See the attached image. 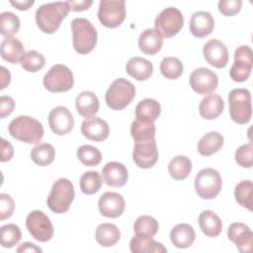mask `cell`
Wrapping results in <instances>:
<instances>
[{
    "label": "cell",
    "instance_id": "e0dca14e",
    "mask_svg": "<svg viewBox=\"0 0 253 253\" xmlns=\"http://www.w3.org/2000/svg\"><path fill=\"white\" fill-rule=\"evenodd\" d=\"M227 237L242 253L252 252L253 233L249 226L241 222H233L227 230Z\"/></svg>",
    "mask_w": 253,
    "mask_h": 253
},
{
    "label": "cell",
    "instance_id": "3957f363",
    "mask_svg": "<svg viewBox=\"0 0 253 253\" xmlns=\"http://www.w3.org/2000/svg\"><path fill=\"white\" fill-rule=\"evenodd\" d=\"M72 43L80 54L91 52L97 44V31L93 24L85 18H75L71 22Z\"/></svg>",
    "mask_w": 253,
    "mask_h": 253
},
{
    "label": "cell",
    "instance_id": "f5cc1de1",
    "mask_svg": "<svg viewBox=\"0 0 253 253\" xmlns=\"http://www.w3.org/2000/svg\"><path fill=\"white\" fill-rule=\"evenodd\" d=\"M34 0H25V1H10V4L13 5L18 10L24 11L30 9L34 5Z\"/></svg>",
    "mask_w": 253,
    "mask_h": 253
},
{
    "label": "cell",
    "instance_id": "ee69618b",
    "mask_svg": "<svg viewBox=\"0 0 253 253\" xmlns=\"http://www.w3.org/2000/svg\"><path fill=\"white\" fill-rule=\"evenodd\" d=\"M235 161L243 168H251L253 164V145L246 143L239 146L235 151Z\"/></svg>",
    "mask_w": 253,
    "mask_h": 253
},
{
    "label": "cell",
    "instance_id": "603a6c76",
    "mask_svg": "<svg viewBox=\"0 0 253 253\" xmlns=\"http://www.w3.org/2000/svg\"><path fill=\"white\" fill-rule=\"evenodd\" d=\"M126 73L138 81H144L148 79L153 73L152 63L142 57H131L126 65Z\"/></svg>",
    "mask_w": 253,
    "mask_h": 253
},
{
    "label": "cell",
    "instance_id": "681fc988",
    "mask_svg": "<svg viewBox=\"0 0 253 253\" xmlns=\"http://www.w3.org/2000/svg\"><path fill=\"white\" fill-rule=\"evenodd\" d=\"M14 154V149L12 144L7 141L6 139L2 138L1 140V162H5V161H9L12 159Z\"/></svg>",
    "mask_w": 253,
    "mask_h": 253
},
{
    "label": "cell",
    "instance_id": "e575fe53",
    "mask_svg": "<svg viewBox=\"0 0 253 253\" xmlns=\"http://www.w3.org/2000/svg\"><path fill=\"white\" fill-rule=\"evenodd\" d=\"M54 147L47 142H42L31 150V158L39 166L43 167L51 164L54 160Z\"/></svg>",
    "mask_w": 253,
    "mask_h": 253
},
{
    "label": "cell",
    "instance_id": "c3c4849f",
    "mask_svg": "<svg viewBox=\"0 0 253 253\" xmlns=\"http://www.w3.org/2000/svg\"><path fill=\"white\" fill-rule=\"evenodd\" d=\"M234 60H243L253 63V52L249 45H240L234 52Z\"/></svg>",
    "mask_w": 253,
    "mask_h": 253
},
{
    "label": "cell",
    "instance_id": "8992f818",
    "mask_svg": "<svg viewBox=\"0 0 253 253\" xmlns=\"http://www.w3.org/2000/svg\"><path fill=\"white\" fill-rule=\"evenodd\" d=\"M228 104L230 118L233 122L244 125L251 120V95L247 89L236 88L231 90L228 95Z\"/></svg>",
    "mask_w": 253,
    "mask_h": 253
},
{
    "label": "cell",
    "instance_id": "7a4b0ae2",
    "mask_svg": "<svg viewBox=\"0 0 253 253\" xmlns=\"http://www.w3.org/2000/svg\"><path fill=\"white\" fill-rule=\"evenodd\" d=\"M8 131L15 139L28 144H36L43 136L42 125L29 116H19L12 120L8 126Z\"/></svg>",
    "mask_w": 253,
    "mask_h": 253
},
{
    "label": "cell",
    "instance_id": "52a82bcc",
    "mask_svg": "<svg viewBox=\"0 0 253 253\" xmlns=\"http://www.w3.org/2000/svg\"><path fill=\"white\" fill-rule=\"evenodd\" d=\"M195 190L198 196L205 200L215 198L222 187L221 176L213 168L202 169L195 178Z\"/></svg>",
    "mask_w": 253,
    "mask_h": 253
},
{
    "label": "cell",
    "instance_id": "b9f144b4",
    "mask_svg": "<svg viewBox=\"0 0 253 253\" xmlns=\"http://www.w3.org/2000/svg\"><path fill=\"white\" fill-rule=\"evenodd\" d=\"M45 64L44 56L37 50H29L25 53L21 60L22 67L28 72H37Z\"/></svg>",
    "mask_w": 253,
    "mask_h": 253
},
{
    "label": "cell",
    "instance_id": "44dd1931",
    "mask_svg": "<svg viewBox=\"0 0 253 253\" xmlns=\"http://www.w3.org/2000/svg\"><path fill=\"white\" fill-rule=\"evenodd\" d=\"M224 109V102L217 94L207 95L199 105V113L206 120H214L221 115Z\"/></svg>",
    "mask_w": 253,
    "mask_h": 253
},
{
    "label": "cell",
    "instance_id": "1f68e13d",
    "mask_svg": "<svg viewBox=\"0 0 253 253\" xmlns=\"http://www.w3.org/2000/svg\"><path fill=\"white\" fill-rule=\"evenodd\" d=\"M135 117L138 120L155 122L161 113L160 104L154 99H143L135 107Z\"/></svg>",
    "mask_w": 253,
    "mask_h": 253
},
{
    "label": "cell",
    "instance_id": "83f0119b",
    "mask_svg": "<svg viewBox=\"0 0 253 253\" xmlns=\"http://www.w3.org/2000/svg\"><path fill=\"white\" fill-rule=\"evenodd\" d=\"M95 238L101 246L112 247L119 242L121 238V231L119 227L113 223H101L96 228Z\"/></svg>",
    "mask_w": 253,
    "mask_h": 253
},
{
    "label": "cell",
    "instance_id": "cb8c5ba5",
    "mask_svg": "<svg viewBox=\"0 0 253 253\" xmlns=\"http://www.w3.org/2000/svg\"><path fill=\"white\" fill-rule=\"evenodd\" d=\"M196 238V233L192 225L188 223H179L175 225L170 232L172 244L177 248L190 247Z\"/></svg>",
    "mask_w": 253,
    "mask_h": 253
},
{
    "label": "cell",
    "instance_id": "f35d334b",
    "mask_svg": "<svg viewBox=\"0 0 253 253\" xmlns=\"http://www.w3.org/2000/svg\"><path fill=\"white\" fill-rule=\"evenodd\" d=\"M20 29V20L12 12H3L0 15V33L6 38H11Z\"/></svg>",
    "mask_w": 253,
    "mask_h": 253
},
{
    "label": "cell",
    "instance_id": "4dcf8cb0",
    "mask_svg": "<svg viewBox=\"0 0 253 253\" xmlns=\"http://www.w3.org/2000/svg\"><path fill=\"white\" fill-rule=\"evenodd\" d=\"M224 138L217 131H210L203 135L198 143V151L203 156H211L216 153L223 145Z\"/></svg>",
    "mask_w": 253,
    "mask_h": 253
},
{
    "label": "cell",
    "instance_id": "9c48e42d",
    "mask_svg": "<svg viewBox=\"0 0 253 253\" xmlns=\"http://www.w3.org/2000/svg\"><path fill=\"white\" fill-rule=\"evenodd\" d=\"M74 84L71 70L63 64H54L43 77V86L50 92L60 93L69 91Z\"/></svg>",
    "mask_w": 253,
    "mask_h": 253
},
{
    "label": "cell",
    "instance_id": "60d3db41",
    "mask_svg": "<svg viewBox=\"0 0 253 253\" xmlns=\"http://www.w3.org/2000/svg\"><path fill=\"white\" fill-rule=\"evenodd\" d=\"M77 157L85 166H97L102 160L100 150L92 145H81L77 149Z\"/></svg>",
    "mask_w": 253,
    "mask_h": 253
},
{
    "label": "cell",
    "instance_id": "ffe728a7",
    "mask_svg": "<svg viewBox=\"0 0 253 253\" xmlns=\"http://www.w3.org/2000/svg\"><path fill=\"white\" fill-rule=\"evenodd\" d=\"M189 28L194 37L205 38L212 32L214 28V20L209 12L198 11L191 16Z\"/></svg>",
    "mask_w": 253,
    "mask_h": 253
},
{
    "label": "cell",
    "instance_id": "ba28073f",
    "mask_svg": "<svg viewBox=\"0 0 253 253\" xmlns=\"http://www.w3.org/2000/svg\"><path fill=\"white\" fill-rule=\"evenodd\" d=\"M184 25L182 12L174 7L163 9L155 18V31L162 38H172L177 35Z\"/></svg>",
    "mask_w": 253,
    "mask_h": 253
},
{
    "label": "cell",
    "instance_id": "f1b7e54d",
    "mask_svg": "<svg viewBox=\"0 0 253 253\" xmlns=\"http://www.w3.org/2000/svg\"><path fill=\"white\" fill-rule=\"evenodd\" d=\"M130 134L134 142H145L155 139V125L145 120H134L130 126Z\"/></svg>",
    "mask_w": 253,
    "mask_h": 253
},
{
    "label": "cell",
    "instance_id": "5b68a950",
    "mask_svg": "<svg viewBox=\"0 0 253 253\" xmlns=\"http://www.w3.org/2000/svg\"><path fill=\"white\" fill-rule=\"evenodd\" d=\"M134 96V85L125 78H118L114 80L108 88L105 95V100L109 108L120 111L128 106L133 100Z\"/></svg>",
    "mask_w": 253,
    "mask_h": 253
},
{
    "label": "cell",
    "instance_id": "8fae6325",
    "mask_svg": "<svg viewBox=\"0 0 253 253\" xmlns=\"http://www.w3.org/2000/svg\"><path fill=\"white\" fill-rule=\"evenodd\" d=\"M29 233L40 242L49 241L53 236V226L49 217L41 211H31L26 218Z\"/></svg>",
    "mask_w": 253,
    "mask_h": 253
},
{
    "label": "cell",
    "instance_id": "f907efd6",
    "mask_svg": "<svg viewBox=\"0 0 253 253\" xmlns=\"http://www.w3.org/2000/svg\"><path fill=\"white\" fill-rule=\"evenodd\" d=\"M70 7L71 10L73 11H84L89 9V7L93 4L92 0H79V1H73V0H68L66 1Z\"/></svg>",
    "mask_w": 253,
    "mask_h": 253
},
{
    "label": "cell",
    "instance_id": "30bf717a",
    "mask_svg": "<svg viewBox=\"0 0 253 253\" xmlns=\"http://www.w3.org/2000/svg\"><path fill=\"white\" fill-rule=\"evenodd\" d=\"M126 18L124 0H101L98 8V19L107 28L119 27Z\"/></svg>",
    "mask_w": 253,
    "mask_h": 253
},
{
    "label": "cell",
    "instance_id": "7bdbcfd3",
    "mask_svg": "<svg viewBox=\"0 0 253 253\" xmlns=\"http://www.w3.org/2000/svg\"><path fill=\"white\" fill-rule=\"evenodd\" d=\"M252 67L253 63L243 60H234L229 70V76L235 82H244L249 78Z\"/></svg>",
    "mask_w": 253,
    "mask_h": 253
},
{
    "label": "cell",
    "instance_id": "2e32d148",
    "mask_svg": "<svg viewBox=\"0 0 253 253\" xmlns=\"http://www.w3.org/2000/svg\"><path fill=\"white\" fill-rule=\"evenodd\" d=\"M98 208L102 215L110 218H117L124 213L126 203L121 194L105 192L99 198Z\"/></svg>",
    "mask_w": 253,
    "mask_h": 253
},
{
    "label": "cell",
    "instance_id": "d4e9b609",
    "mask_svg": "<svg viewBox=\"0 0 253 253\" xmlns=\"http://www.w3.org/2000/svg\"><path fill=\"white\" fill-rule=\"evenodd\" d=\"M25 49L21 41L15 37L5 38L1 42V56L10 63L21 62L25 55Z\"/></svg>",
    "mask_w": 253,
    "mask_h": 253
},
{
    "label": "cell",
    "instance_id": "ac0fdd59",
    "mask_svg": "<svg viewBox=\"0 0 253 253\" xmlns=\"http://www.w3.org/2000/svg\"><path fill=\"white\" fill-rule=\"evenodd\" d=\"M81 132L90 140L103 141L109 136L110 127L103 119L93 117L82 122Z\"/></svg>",
    "mask_w": 253,
    "mask_h": 253
},
{
    "label": "cell",
    "instance_id": "6da1fadb",
    "mask_svg": "<svg viewBox=\"0 0 253 253\" xmlns=\"http://www.w3.org/2000/svg\"><path fill=\"white\" fill-rule=\"evenodd\" d=\"M70 11L68 3L56 1L41 5L36 11V22L40 30L45 34H53L61 21Z\"/></svg>",
    "mask_w": 253,
    "mask_h": 253
},
{
    "label": "cell",
    "instance_id": "74e56055",
    "mask_svg": "<svg viewBox=\"0 0 253 253\" xmlns=\"http://www.w3.org/2000/svg\"><path fill=\"white\" fill-rule=\"evenodd\" d=\"M22 238V232L18 225L9 223L1 226L0 228V242L5 248H12Z\"/></svg>",
    "mask_w": 253,
    "mask_h": 253
},
{
    "label": "cell",
    "instance_id": "4316f807",
    "mask_svg": "<svg viewBox=\"0 0 253 253\" xmlns=\"http://www.w3.org/2000/svg\"><path fill=\"white\" fill-rule=\"evenodd\" d=\"M163 44L162 37L154 29H146L138 38V47L145 54L157 53Z\"/></svg>",
    "mask_w": 253,
    "mask_h": 253
},
{
    "label": "cell",
    "instance_id": "8d00e7d4",
    "mask_svg": "<svg viewBox=\"0 0 253 253\" xmlns=\"http://www.w3.org/2000/svg\"><path fill=\"white\" fill-rule=\"evenodd\" d=\"M102 178L97 171H87L80 177V190L85 195L96 194L102 187Z\"/></svg>",
    "mask_w": 253,
    "mask_h": 253
},
{
    "label": "cell",
    "instance_id": "4fadbf2b",
    "mask_svg": "<svg viewBox=\"0 0 253 253\" xmlns=\"http://www.w3.org/2000/svg\"><path fill=\"white\" fill-rule=\"evenodd\" d=\"M48 124L53 133L64 135L72 130L74 126V119L66 107L57 106L49 112Z\"/></svg>",
    "mask_w": 253,
    "mask_h": 253
},
{
    "label": "cell",
    "instance_id": "7c38bea8",
    "mask_svg": "<svg viewBox=\"0 0 253 253\" xmlns=\"http://www.w3.org/2000/svg\"><path fill=\"white\" fill-rule=\"evenodd\" d=\"M189 82L190 86L196 93L206 95L216 89L218 85V77L211 69L200 67L191 73Z\"/></svg>",
    "mask_w": 253,
    "mask_h": 253
},
{
    "label": "cell",
    "instance_id": "d6a6232c",
    "mask_svg": "<svg viewBox=\"0 0 253 253\" xmlns=\"http://www.w3.org/2000/svg\"><path fill=\"white\" fill-rule=\"evenodd\" d=\"M168 171L173 179L177 181L184 180L192 171V162L187 156L178 155L169 162Z\"/></svg>",
    "mask_w": 253,
    "mask_h": 253
},
{
    "label": "cell",
    "instance_id": "836d02e7",
    "mask_svg": "<svg viewBox=\"0 0 253 253\" xmlns=\"http://www.w3.org/2000/svg\"><path fill=\"white\" fill-rule=\"evenodd\" d=\"M159 229L158 221L150 215H140L133 223V231L135 235L140 237H153Z\"/></svg>",
    "mask_w": 253,
    "mask_h": 253
},
{
    "label": "cell",
    "instance_id": "f546056e",
    "mask_svg": "<svg viewBox=\"0 0 253 253\" xmlns=\"http://www.w3.org/2000/svg\"><path fill=\"white\" fill-rule=\"evenodd\" d=\"M129 249L132 253H165L167 249L162 243L154 240L152 237L133 236L129 242Z\"/></svg>",
    "mask_w": 253,
    "mask_h": 253
},
{
    "label": "cell",
    "instance_id": "ab89813d",
    "mask_svg": "<svg viewBox=\"0 0 253 253\" xmlns=\"http://www.w3.org/2000/svg\"><path fill=\"white\" fill-rule=\"evenodd\" d=\"M160 71L167 79H177L183 73V63L177 57H164L160 63Z\"/></svg>",
    "mask_w": 253,
    "mask_h": 253
},
{
    "label": "cell",
    "instance_id": "5bb4252c",
    "mask_svg": "<svg viewBox=\"0 0 253 253\" xmlns=\"http://www.w3.org/2000/svg\"><path fill=\"white\" fill-rule=\"evenodd\" d=\"M132 159L134 163L142 169H148L154 166L158 160V149L154 140L145 142H135Z\"/></svg>",
    "mask_w": 253,
    "mask_h": 253
},
{
    "label": "cell",
    "instance_id": "7402d4cb",
    "mask_svg": "<svg viewBox=\"0 0 253 253\" xmlns=\"http://www.w3.org/2000/svg\"><path fill=\"white\" fill-rule=\"evenodd\" d=\"M75 107L80 116L90 119L98 113L100 104L98 97L93 92L84 91L76 97Z\"/></svg>",
    "mask_w": 253,
    "mask_h": 253
},
{
    "label": "cell",
    "instance_id": "d6986e66",
    "mask_svg": "<svg viewBox=\"0 0 253 253\" xmlns=\"http://www.w3.org/2000/svg\"><path fill=\"white\" fill-rule=\"evenodd\" d=\"M104 182L111 187H123L128 178L126 167L117 161L108 162L102 169Z\"/></svg>",
    "mask_w": 253,
    "mask_h": 253
},
{
    "label": "cell",
    "instance_id": "7dc6e473",
    "mask_svg": "<svg viewBox=\"0 0 253 253\" xmlns=\"http://www.w3.org/2000/svg\"><path fill=\"white\" fill-rule=\"evenodd\" d=\"M15 107V101L10 96H1L0 98V118L4 119L5 117L12 114Z\"/></svg>",
    "mask_w": 253,
    "mask_h": 253
},
{
    "label": "cell",
    "instance_id": "277c9868",
    "mask_svg": "<svg viewBox=\"0 0 253 253\" xmlns=\"http://www.w3.org/2000/svg\"><path fill=\"white\" fill-rule=\"evenodd\" d=\"M74 197L73 184L66 178H59L53 183L46 199V204L51 211L63 213L69 210Z\"/></svg>",
    "mask_w": 253,
    "mask_h": 253
},
{
    "label": "cell",
    "instance_id": "9a60e30c",
    "mask_svg": "<svg viewBox=\"0 0 253 253\" xmlns=\"http://www.w3.org/2000/svg\"><path fill=\"white\" fill-rule=\"evenodd\" d=\"M203 54L207 62L216 68L225 67L229 58L226 45L216 39H211L204 44Z\"/></svg>",
    "mask_w": 253,
    "mask_h": 253
},
{
    "label": "cell",
    "instance_id": "bcb514c9",
    "mask_svg": "<svg viewBox=\"0 0 253 253\" xmlns=\"http://www.w3.org/2000/svg\"><path fill=\"white\" fill-rule=\"evenodd\" d=\"M242 6L241 0H220L218 2L219 12L227 17L237 14Z\"/></svg>",
    "mask_w": 253,
    "mask_h": 253
},
{
    "label": "cell",
    "instance_id": "816d5d0a",
    "mask_svg": "<svg viewBox=\"0 0 253 253\" xmlns=\"http://www.w3.org/2000/svg\"><path fill=\"white\" fill-rule=\"evenodd\" d=\"M42 250L40 248V247H38L36 244H34V243H32V242H24V243H22L20 246H19V248L17 249V252L18 253H21V252H42Z\"/></svg>",
    "mask_w": 253,
    "mask_h": 253
},
{
    "label": "cell",
    "instance_id": "f6af8a7d",
    "mask_svg": "<svg viewBox=\"0 0 253 253\" xmlns=\"http://www.w3.org/2000/svg\"><path fill=\"white\" fill-rule=\"evenodd\" d=\"M15 210V203L8 194H0V219L4 220L12 216Z\"/></svg>",
    "mask_w": 253,
    "mask_h": 253
},
{
    "label": "cell",
    "instance_id": "d590c367",
    "mask_svg": "<svg viewBox=\"0 0 253 253\" xmlns=\"http://www.w3.org/2000/svg\"><path fill=\"white\" fill-rule=\"evenodd\" d=\"M252 193H253V184L250 180H243L239 182L234 190V197L236 202L246 208L248 211H252L253 200H252Z\"/></svg>",
    "mask_w": 253,
    "mask_h": 253
},
{
    "label": "cell",
    "instance_id": "db71d44e",
    "mask_svg": "<svg viewBox=\"0 0 253 253\" xmlns=\"http://www.w3.org/2000/svg\"><path fill=\"white\" fill-rule=\"evenodd\" d=\"M0 69H1V87H0V89L3 90L9 85V83L11 81V74H10L9 70L6 69L4 66H1Z\"/></svg>",
    "mask_w": 253,
    "mask_h": 253
},
{
    "label": "cell",
    "instance_id": "484cf974",
    "mask_svg": "<svg viewBox=\"0 0 253 253\" xmlns=\"http://www.w3.org/2000/svg\"><path fill=\"white\" fill-rule=\"evenodd\" d=\"M199 225L208 237H216L221 233L222 222L219 216L211 211H203L199 215Z\"/></svg>",
    "mask_w": 253,
    "mask_h": 253
}]
</instances>
